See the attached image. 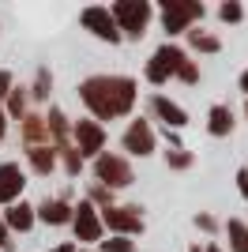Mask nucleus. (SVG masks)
<instances>
[{
	"label": "nucleus",
	"mask_w": 248,
	"mask_h": 252,
	"mask_svg": "<svg viewBox=\"0 0 248 252\" xmlns=\"http://www.w3.org/2000/svg\"><path fill=\"white\" fill-rule=\"evenodd\" d=\"M79 98L91 109V121H117V117L132 113L135 98H139V83L132 75H87L79 83Z\"/></svg>",
	"instance_id": "nucleus-1"
},
{
	"label": "nucleus",
	"mask_w": 248,
	"mask_h": 252,
	"mask_svg": "<svg viewBox=\"0 0 248 252\" xmlns=\"http://www.w3.org/2000/svg\"><path fill=\"white\" fill-rule=\"evenodd\" d=\"M105 8L113 15L121 38H132V42H139L147 34V23L155 19V8L147 0H117V4H105Z\"/></svg>",
	"instance_id": "nucleus-2"
},
{
	"label": "nucleus",
	"mask_w": 248,
	"mask_h": 252,
	"mask_svg": "<svg viewBox=\"0 0 248 252\" xmlns=\"http://www.w3.org/2000/svg\"><path fill=\"white\" fill-rule=\"evenodd\" d=\"M207 8L199 4V0H165L162 8H158V19H162V31L169 34V38H177V34L192 31L196 23H203Z\"/></svg>",
	"instance_id": "nucleus-3"
},
{
	"label": "nucleus",
	"mask_w": 248,
	"mask_h": 252,
	"mask_svg": "<svg viewBox=\"0 0 248 252\" xmlns=\"http://www.w3.org/2000/svg\"><path fill=\"white\" fill-rule=\"evenodd\" d=\"M132 181H135V169H132V162H128L124 155L102 151V155L94 158V185L117 192V189H128Z\"/></svg>",
	"instance_id": "nucleus-4"
},
{
	"label": "nucleus",
	"mask_w": 248,
	"mask_h": 252,
	"mask_svg": "<svg viewBox=\"0 0 248 252\" xmlns=\"http://www.w3.org/2000/svg\"><path fill=\"white\" fill-rule=\"evenodd\" d=\"M98 219H102V230H113V237H128L132 241L135 233H143V207L139 203H121V207H105L98 211Z\"/></svg>",
	"instance_id": "nucleus-5"
},
{
	"label": "nucleus",
	"mask_w": 248,
	"mask_h": 252,
	"mask_svg": "<svg viewBox=\"0 0 248 252\" xmlns=\"http://www.w3.org/2000/svg\"><path fill=\"white\" fill-rule=\"evenodd\" d=\"M188 53L181 49V45H173V42H162L155 53H151V61H147V68H143V75H147V83H155V87H165L169 79H173V72H177V64L185 61Z\"/></svg>",
	"instance_id": "nucleus-6"
},
{
	"label": "nucleus",
	"mask_w": 248,
	"mask_h": 252,
	"mask_svg": "<svg viewBox=\"0 0 248 252\" xmlns=\"http://www.w3.org/2000/svg\"><path fill=\"white\" fill-rule=\"evenodd\" d=\"M121 147H124V158H151L158 147V136L155 128H151V121H143V117H135V121H128V128H124L121 136Z\"/></svg>",
	"instance_id": "nucleus-7"
},
{
	"label": "nucleus",
	"mask_w": 248,
	"mask_h": 252,
	"mask_svg": "<svg viewBox=\"0 0 248 252\" xmlns=\"http://www.w3.org/2000/svg\"><path fill=\"white\" fill-rule=\"evenodd\" d=\"M72 147L79 151V158L83 162H87V158H98L105 151V125H98V121H91V117H79V121H75L72 125Z\"/></svg>",
	"instance_id": "nucleus-8"
},
{
	"label": "nucleus",
	"mask_w": 248,
	"mask_h": 252,
	"mask_svg": "<svg viewBox=\"0 0 248 252\" xmlns=\"http://www.w3.org/2000/svg\"><path fill=\"white\" fill-rule=\"evenodd\" d=\"M79 23L87 27V31L98 38V42H109V45H121L124 38H121V31H117V23H113V15H109V8L105 4H94V8H83L79 11Z\"/></svg>",
	"instance_id": "nucleus-9"
},
{
	"label": "nucleus",
	"mask_w": 248,
	"mask_h": 252,
	"mask_svg": "<svg viewBox=\"0 0 248 252\" xmlns=\"http://www.w3.org/2000/svg\"><path fill=\"white\" fill-rule=\"evenodd\" d=\"M72 230L75 241H102V219H98V207H91L87 200H79L72 207Z\"/></svg>",
	"instance_id": "nucleus-10"
},
{
	"label": "nucleus",
	"mask_w": 248,
	"mask_h": 252,
	"mask_svg": "<svg viewBox=\"0 0 248 252\" xmlns=\"http://www.w3.org/2000/svg\"><path fill=\"white\" fill-rule=\"evenodd\" d=\"M23 189H27V173L19 169V162H0V207L19 203Z\"/></svg>",
	"instance_id": "nucleus-11"
},
{
	"label": "nucleus",
	"mask_w": 248,
	"mask_h": 252,
	"mask_svg": "<svg viewBox=\"0 0 248 252\" xmlns=\"http://www.w3.org/2000/svg\"><path fill=\"white\" fill-rule=\"evenodd\" d=\"M151 113L165 125V132H181L188 125V109L177 105L173 98H165V94H151Z\"/></svg>",
	"instance_id": "nucleus-12"
},
{
	"label": "nucleus",
	"mask_w": 248,
	"mask_h": 252,
	"mask_svg": "<svg viewBox=\"0 0 248 252\" xmlns=\"http://www.w3.org/2000/svg\"><path fill=\"white\" fill-rule=\"evenodd\" d=\"M34 219L45 222V226H72V203H64V200H41L38 207H34Z\"/></svg>",
	"instance_id": "nucleus-13"
},
{
	"label": "nucleus",
	"mask_w": 248,
	"mask_h": 252,
	"mask_svg": "<svg viewBox=\"0 0 248 252\" xmlns=\"http://www.w3.org/2000/svg\"><path fill=\"white\" fill-rule=\"evenodd\" d=\"M233 128H237V121H233V109H229L226 102L211 105V113H207V132H211L215 139H226V136H233Z\"/></svg>",
	"instance_id": "nucleus-14"
},
{
	"label": "nucleus",
	"mask_w": 248,
	"mask_h": 252,
	"mask_svg": "<svg viewBox=\"0 0 248 252\" xmlns=\"http://www.w3.org/2000/svg\"><path fill=\"white\" fill-rule=\"evenodd\" d=\"M0 222L8 226V233H15V230H19V233H27V230H31V226H34L38 219H34V207H31V203H27V200H19V203H11V207H4V219H0Z\"/></svg>",
	"instance_id": "nucleus-15"
},
{
	"label": "nucleus",
	"mask_w": 248,
	"mask_h": 252,
	"mask_svg": "<svg viewBox=\"0 0 248 252\" xmlns=\"http://www.w3.org/2000/svg\"><path fill=\"white\" fill-rule=\"evenodd\" d=\"M27 162L38 177H49L53 169H57V151L53 147H27Z\"/></svg>",
	"instance_id": "nucleus-16"
},
{
	"label": "nucleus",
	"mask_w": 248,
	"mask_h": 252,
	"mask_svg": "<svg viewBox=\"0 0 248 252\" xmlns=\"http://www.w3.org/2000/svg\"><path fill=\"white\" fill-rule=\"evenodd\" d=\"M188 34V45L196 53H218L222 49V38L218 34H211V31H199V27H192V31H185Z\"/></svg>",
	"instance_id": "nucleus-17"
},
{
	"label": "nucleus",
	"mask_w": 248,
	"mask_h": 252,
	"mask_svg": "<svg viewBox=\"0 0 248 252\" xmlns=\"http://www.w3.org/2000/svg\"><path fill=\"white\" fill-rule=\"evenodd\" d=\"M226 237H229V252H248V222L229 219L226 222Z\"/></svg>",
	"instance_id": "nucleus-18"
},
{
	"label": "nucleus",
	"mask_w": 248,
	"mask_h": 252,
	"mask_svg": "<svg viewBox=\"0 0 248 252\" xmlns=\"http://www.w3.org/2000/svg\"><path fill=\"white\" fill-rule=\"evenodd\" d=\"M49 91H53V72L41 64L38 72H34V83H31V94H27V98H34V102H45V98H49Z\"/></svg>",
	"instance_id": "nucleus-19"
},
{
	"label": "nucleus",
	"mask_w": 248,
	"mask_h": 252,
	"mask_svg": "<svg viewBox=\"0 0 248 252\" xmlns=\"http://www.w3.org/2000/svg\"><path fill=\"white\" fill-rule=\"evenodd\" d=\"M4 117H8V121H23V117H27V87H11Z\"/></svg>",
	"instance_id": "nucleus-20"
},
{
	"label": "nucleus",
	"mask_w": 248,
	"mask_h": 252,
	"mask_svg": "<svg viewBox=\"0 0 248 252\" xmlns=\"http://www.w3.org/2000/svg\"><path fill=\"white\" fill-rule=\"evenodd\" d=\"M165 166H169V169H192V166H196V155H192L188 147L165 151Z\"/></svg>",
	"instance_id": "nucleus-21"
},
{
	"label": "nucleus",
	"mask_w": 248,
	"mask_h": 252,
	"mask_svg": "<svg viewBox=\"0 0 248 252\" xmlns=\"http://www.w3.org/2000/svg\"><path fill=\"white\" fill-rule=\"evenodd\" d=\"M177 79H181V83H188V87H196L199 83V75H203V72H199V64L196 61H192V57H185V61H181V64H177Z\"/></svg>",
	"instance_id": "nucleus-22"
},
{
	"label": "nucleus",
	"mask_w": 248,
	"mask_h": 252,
	"mask_svg": "<svg viewBox=\"0 0 248 252\" xmlns=\"http://www.w3.org/2000/svg\"><path fill=\"white\" fill-rule=\"evenodd\" d=\"M57 158L64 162V173H68V177H79V173H83V158H79V151H75V147L57 151Z\"/></svg>",
	"instance_id": "nucleus-23"
},
{
	"label": "nucleus",
	"mask_w": 248,
	"mask_h": 252,
	"mask_svg": "<svg viewBox=\"0 0 248 252\" xmlns=\"http://www.w3.org/2000/svg\"><path fill=\"white\" fill-rule=\"evenodd\" d=\"M218 19H222V23H241V19H245V8H241L237 0H226V4L218 8Z\"/></svg>",
	"instance_id": "nucleus-24"
},
{
	"label": "nucleus",
	"mask_w": 248,
	"mask_h": 252,
	"mask_svg": "<svg viewBox=\"0 0 248 252\" xmlns=\"http://www.w3.org/2000/svg\"><path fill=\"white\" fill-rule=\"evenodd\" d=\"M98 252H135V241H128V237H109V241H98Z\"/></svg>",
	"instance_id": "nucleus-25"
},
{
	"label": "nucleus",
	"mask_w": 248,
	"mask_h": 252,
	"mask_svg": "<svg viewBox=\"0 0 248 252\" xmlns=\"http://www.w3.org/2000/svg\"><path fill=\"white\" fill-rule=\"evenodd\" d=\"M196 226L203 233H215L218 230V219H215V215H207V211H199V215H196Z\"/></svg>",
	"instance_id": "nucleus-26"
},
{
	"label": "nucleus",
	"mask_w": 248,
	"mask_h": 252,
	"mask_svg": "<svg viewBox=\"0 0 248 252\" xmlns=\"http://www.w3.org/2000/svg\"><path fill=\"white\" fill-rule=\"evenodd\" d=\"M11 87H15V75H11L8 68H0V102L11 94Z\"/></svg>",
	"instance_id": "nucleus-27"
},
{
	"label": "nucleus",
	"mask_w": 248,
	"mask_h": 252,
	"mask_svg": "<svg viewBox=\"0 0 248 252\" xmlns=\"http://www.w3.org/2000/svg\"><path fill=\"white\" fill-rule=\"evenodd\" d=\"M0 252H15V241H11V233H8L4 222H0Z\"/></svg>",
	"instance_id": "nucleus-28"
},
{
	"label": "nucleus",
	"mask_w": 248,
	"mask_h": 252,
	"mask_svg": "<svg viewBox=\"0 0 248 252\" xmlns=\"http://www.w3.org/2000/svg\"><path fill=\"white\" fill-rule=\"evenodd\" d=\"M237 189H241V196L248 200V169H245V166L237 169Z\"/></svg>",
	"instance_id": "nucleus-29"
},
{
	"label": "nucleus",
	"mask_w": 248,
	"mask_h": 252,
	"mask_svg": "<svg viewBox=\"0 0 248 252\" xmlns=\"http://www.w3.org/2000/svg\"><path fill=\"white\" fill-rule=\"evenodd\" d=\"M237 87H241V94H245V98H248V68H245V72H241V79H237Z\"/></svg>",
	"instance_id": "nucleus-30"
},
{
	"label": "nucleus",
	"mask_w": 248,
	"mask_h": 252,
	"mask_svg": "<svg viewBox=\"0 0 248 252\" xmlns=\"http://www.w3.org/2000/svg\"><path fill=\"white\" fill-rule=\"evenodd\" d=\"M49 252H75V241H64V245H57V249H49Z\"/></svg>",
	"instance_id": "nucleus-31"
},
{
	"label": "nucleus",
	"mask_w": 248,
	"mask_h": 252,
	"mask_svg": "<svg viewBox=\"0 0 248 252\" xmlns=\"http://www.w3.org/2000/svg\"><path fill=\"white\" fill-rule=\"evenodd\" d=\"M8 136V117H4V109H0V139Z\"/></svg>",
	"instance_id": "nucleus-32"
},
{
	"label": "nucleus",
	"mask_w": 248,
	"mask_h": 252,
	"mask_svg": "<svg viewBox=\"0 0 248 252\" xmlns=\"http://www.w3.org/2000/svg\"><path fill=\"white\" fill-rule=\"evenodd\" d=\"M203 252H226V249H222L218 241H207V245H203Z\"/></svg>",
	"instance_id": "nucleus-33"
},
{
	"label": "nucleus",
	"mask_w": 248,
	"mask_h": 252,
	"mask_svg": "<svg viewBox=\"0 0 248 252\" xmlns=\"http://www.w3.org/2000/svg\"><path fill=\"white\" fill-rule=\"evenodd\" d=\"M188 252H203V249H199V245H192V249H188Z\"/></svg>",
	"instance_id": "nucleus-34"
},
{
	"label": "nucleus",
	"mask_w": 248,
	"mask_h": 252,
	"mask_svg": "<svg viewBox=\"0 0 248 252\" xmlns=\"http://www.w3.org/2000/svg\"><path fill=\"white\" fill-rule=\"evenodd\" d=\"M75 252H94V249H75Z\"/></svg>",
	"instance_id": "nucleus-35"
},
{
	"label": "nucleus",
	"mask_w": 248,
	"mask_h": 252,
	"mask_svg": "<svg viewBox=\"0 0 248 252\" xmlns=\"http://www.w3.org/2000/svg\"><path fill=\"white\" fill-rule=\"evenodd\" d=\"M245 117H248V98H245Z\"/></svg>",
	"instance_id": "nucleus-36"
},
{
	"label": "nucleus",
	"mask_w": 248,
	"mask_h": 252,
	"mask_svg": "<svg viewBox=\"0 0 248 252\" xmlns=\"http://www.w3.org/2000/svg\"><path fill=\"white\" fill-rule=\"evenodd\" d=\"M245 169H248V166H245Z\"/></svg>",
	"instance_id": "nucleus-37"
}]
</instances>
